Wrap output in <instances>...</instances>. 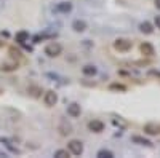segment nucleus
<instances>
[{
	"label": "nucleus",
	"mask_w": 160,
	"mask_h": 158,
	"mask_svg": "<svg viewBox=\"0 0 160 158\" xmlns=\"http://www.w3.org/2000/svg\"><path fill=\"white\" fill-rule=\"evenodd\" d=\"M141 50H143V53L147 54V56H152L154 54V48H152V45H149V43H143Z\"/></svg>",
	"instance_id": "nucleus-8"
},
{
	"label": "nucleus",
	"mask_w": 160,
	"mask_h": 158,
	"mask_svg": "<svg viewBox=\"0 0 160 158\" xmlns=\"http://www.w3.org/2000/svg\"><path fill=\"white\" fill-rule=\"evenodd\" d=\"M56 102H58V94L55 91H46L43 94V104L46 107H53L56 105Z\"/></svg>",
	"instance_id": "nucleus-2"
},
{
	"label": "nucleus",
	"mask_w": 160,
	"mask_h": 158,
	"mask_svg": "<svg viewBox=\"0 0 160 158\" xmlns=\"http://www.w3.org/2000/svg\"><path fill=\"white\" fill-rule=\"evenodd\" d=\"M58 10H61V11H69L70 10V5L67 3V5H61V7H58Z\"/></svg>",
	"instance_id": "nucleus-13"
},
{
	"label": "nucleus",
	"mask_w": 160,
	"mask_h": 158,
	"mask_svg": "<svg viewBox=\"0 0 160 158\" xmlns=\"http://www.w3.org/2000/svg\"><path fill=\"white\" fill-rule=\"evenodd\" d=\"M70 153H69V150L66 148V150H58L55 153V157H59V158H64V157H69Z\"/></svg>",
	"instance_id": "nucleus-11"
},
{
	"label": "nucleus",
	"mask_w": 160,
	"mask_h": 158,
	"mask_svg": "<svg viewBox=\"0 0 160 158\" xmlns=\"http://www.w3.org/2000/svg\"><path fill=\"white\" fill-rule=\"evenodd\" d=\"M155 24H157V26L160 27V16H157V18H155Z\"/></svg>",
	"instance_id": "nucleus-15"
},
{
	"label": "nucleus",
	"mask_w": 160,
	"mask_h": 158,
	"mask_svg": "<svg viewBox=\"0 0 160 158\" xmlns=\"http://www.w3.org/2000/svg\"><path fill=\"white\" fill-rule=\"evenodd\" d=\"M18 67H19V61L11 56H7L5 61H2V64H0V70L2 72H13Z\"/></svg>",
	"instance_id": "nucleus-1"
},
{
	"label": "nucleus",
	"mask_w": 160,
	"mask_h": 158,
	"mask_svg": "<svg viewBox=\"0 0 160 158\" xmlns=\"http://www.w3.org/2000/svg\"><path fill=\"white\" fill-rule=\"evenodd\" d=\"M26 37H27L26 32H21V34H18V37H16V42H19V43H22V42L26 40Z\"/></svg>",
	"instance_id": "nucleus-12"
},
{
	"label": "nucleus",
	"mask_w": 160,
	"mask_h": 158,
	"mask_svg": "<svg viewBox=\"0 0 160 158\" xmlns=\"http://www.w3.org/2000/svg\"><path fill=\"white\" fill-rule=\"evenodd\" d=\"M85 27H87L85 21H75V22H74V29L77 30V32H82V30H85Z\"/></svg>",
	"instance_id": "nucleus-9"
},
{
	"label": "nucleus",
	"mask_w": 160,
	"mask_h": 158,
	"mask_svg": "<svg viewBox=\"0 0 160 158\" xmlns=\"http://www.w3.org/2000/svg\"><path fill=\"white\" fill-rule=\"evenodd\" d=\"M155 5H157V7L160 8V0H155Z\"/></svg>",
	"instance_id": "nucleus-16"
},
{
	"label": "nucleus",
	"mask_w": 160,
	"mask_h": 158,
	"mask_svg": "<svg viewBox=\"0 0 160 158\" xmlns=\"http://www.w3.org/2000/svg\"><path fill=\"white\" fill-rule=\"evenodd\" d=\"M61 51H63V46L59 43H50L48 46L45 48V53L48 54L50 58H55V56H59Z\"/></svg>",
	"instance_id": "nucleus-4"
},
{
	"label": "nucleus",
	"mask_w": 160,
	"mask_h": 158,
	"mask_svg": "<svg viewBox=\"0 0 160 158\" xmlns=\"http://www.w3.org/2000/svg\"><path fill=\"white\" fill-rule=\"evenodd\" d=\"M67 150L70 155H80V153L83 152V145L80 141H70L67 144Z\"/></svg>",
	"instance_id": "nucleus-3"
},
{
	"label": "nucleus",
	"mask_w": 160,
	"mask_h": 158,
	"mask_svg": "<svg viewBox=\"0 0 160 158\" xmlns=\"http://www.w3.org/2000/svg\"><path fill=\"white\" fill-rule=\"evenodd\" d=\"M83 73H85V75H95L96 69L93 66H85V67H83Z\"/></svg>",
	"instance_id": "nucleus-10"
},
{
	"label": "nucleus",
	"mask_w": 160,
	"mask_h": 158,
	"mask_svg": "<svg viewBox=\"0 0 160 158\" xmlns=\"http://www.w3.org/2000/svg\"><path fill=\"white\" fill-rule=\"evenodd\" d=\"M114 46H115V50H119V51L123 53V51H128L131 48V42L130 40H125V39H119V40H115Z\"/></svg>",
	"instance_id": "nucleus-5"
},
{
	"label": "nucleus",
	"mask_w": 160,
	"mask_h": 158,
	"mask_svg": "<svg viewBox=\"0 0 160 158\" xmlns=\"http://www.w3.org/2000/svg\"><path fill=\"white\" fill-rule=\"evenodd\" d=\"M141 27H143V32L146 30V32H147V34H149V32H150V30H152V29H150V26H149V24H143V26H141Z\"/></svg>",
	"instance_id": "nucleus-14"
},
{
	"label": "nucleus",
	"mask_w": 160,
	"mask_h": 158,
	"mask_svg": "<svg viewBox=\"0 0 160 158\" xmlns=\"http://www.w3.org/2000/svg\"><path fill=\"white\" fill-rule=\"evenodd\" d=\"M88 128L95 133H101L102 129H104V123L99 122V120H91V122L88 123Z\"/></svg>",
	"instance_id": "nucleus-6"
},
{
	"label": "nucleus",
	"mask_w": 160,
	"mask_h": 158,
	"mask_svg": "<svg viewBox=\"0 0 160 158\" xmlns=\"http://www.w3.org/2000/svg\"><path fill=\"white\" fill-rule=\"evenodd\" d=\"M67 115H69V117H72V118L80 117V105H77V104H70L69 107H67Z\"/></svg>",
	"instance_id": "nucleus-7"
}]
</instances>
